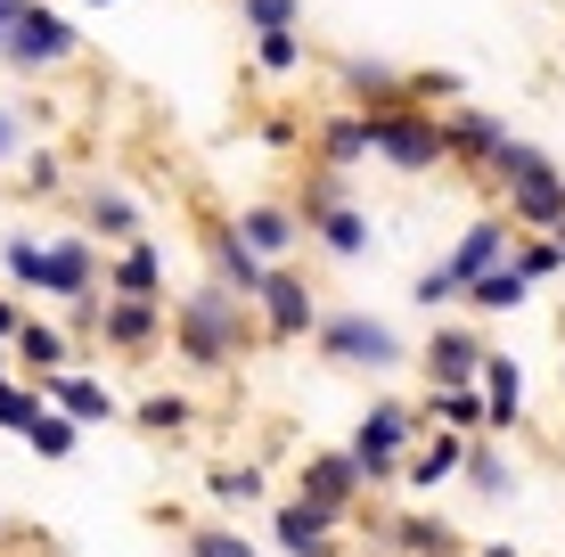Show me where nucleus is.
I'll return each mask as SVG.
<instances>
[{"mask_svg":"<svg viewBox=\"0 0 565 557\" xmlns=\"http://www.w3.org/2000/svg\"><path fill=\"white\" fill-rule=\"evenodd\" d=\"M255 336H263L255 303H246V296H230L222 279L189 287V296L172 303V353H181L198 377H222V369H230V361H238Z\"/></svg>","mask_w":565,"mask_h":557,"instance_id":"obj_1","label":"nucleus"},{"mask_svg":"<svg viewBox=\"0 0 565 557\" xmlns=\"http://www.w3.org/2000/svg\"><path fill=\"white\" fill-rule=\"evenodd\" d=\"M483 181L500 189V214H509L516 229H533V238H557L565 229V172H557V157L541 140H500V157L483 164Z\"/></svg>","mask_w":565,"mask_h":557,"instance_id":"obj_2","label":"nucleus"},{"mask_svg":"<svg viewBox=\"0 0 565 557\" xmlns=\"http://www.w3.org/2000/svg\"><path fill=\"white\" fill-rule=\"evenodd\" d=\"M361 459V475H369V492L377 484H402V468H411V451H418V410L402 394H377L361 410V427H353V443H344Z\"/></svg>","mask_w":565,"mask_h":557,"instance_id":"obj_3","label":"nucleus"},{"mask_svg":"<svg viewBox=\"0 0 565 557\" xmlns=\"http://www.w3.org/2000/svg\"><path fill=\"white\" fill-rule=\"evenodd\" d=\"M311 353L328 361V369H369V377H394L402 361H411V344L385 329L377 312H328L320 336H311Z\"/></svg>","mask_w":565,"mask_h":557,"instance_id":"obj_4","label":"nucleus"},{"mask_svg":"<svg viewBox=\"0 0 565 557\" xmlns=\"http://www.w3.org/2000/svg\"><path fill=\"white\" fill-rule=\"evenodd\" d=\"M369 131H377V164L411 172V181L451 164V124L435 107H385V115H369Z\"/></svg>","mask_w":565,"mask_h":557,"instance_id":"obj_5","label":"nucleus"},{"mask_svg":"<svg viewBox=\"0 0 565 557\" xmlns=\"http://www.w3.org/2000/svg\"><path fill=\"white\" fill-rule=\"evenodd\" d=\"M255 320H263V344H311L320 336V296H311V279L296 263H270V287L255 296Z\"/></svg>","mask_w":565,"mask_h":557,"instance_id":"obj_6","label":"nucleus"},{"mask_svg":"<svg viewBox=\"0 0 565 557\" xmlns=\"http://www.w3.org/2000/svg\"><path fill=\"white\" fill-rule=\"evenodd\" d=\"M74 50H83L74 17H66V9H50V0H33V9L9 25V57H0V66H17V74H50V66H66Z\"/></svg>","mask_w":565,"mask_h":557,"instance_id":"obj_7","label":"nucleus"},{"mask_svg":"<svg viewBox=\"0 0 565 557\" xmlns=\"http://www.w3.org/2000/svg\"><path fill=\"white\" fill-rule=\"evenodd\" d=\"M99 336H107V353L148 361L156 344H172V303H156V296H99Z\"/></svg>","mask_w":565,"mask_h":557,"instance_id":"obj_8","label":"nucleus"},{"mask_svg":"<svg viewBox=\"0 0 565 557\" xmlns=\"http://www.w3.org/2000/svg\"><path fill=\"white\" fill-rule=\"evenodd\" d=\"M337 90H344V107H361V115H385V107H411V66H394V57H337Z\"/></svg>","mask_w":565,"mask_h":557,"instance_id":"obj_9","label":"nucleus"},{"mask_svg":"<svg viewBox=\"0 0 565 557\" xmlns=\"http://www.w3.org/2000/svg\"><path fill=\"white\" fill-rule=\"evenodd\" d=\"M361 492H369V475H361V459H353V451H311L303 468H296V501L328 508V516H353V508H361Z\"/></svg>","mask_w":565,"mask_h":557,"instance_id":"obj_10","label":"nucleus"},{"mask_svg":"<svg viewBox=\"0 0 565 557\" xmlns=\"http://www.w3.org/2000/svg\"><path fill=\"white\" fill-rule=\"evenodd\" d=\"M483 361H492V344H483L476 329H435L418 344L426 386H483Z\"/></svg>","mask_w":565,"mask_h":557,"instance_id":"obj_11","label":"nucleus"},{"mask_svg":"<svg viewBox=\"0 0 565 557\" xmlns=\"http://www.w3.org/2000/svg\"><path fill=\"white\" fill-rule=\"evenodd\" d=\"M311 164H328V172H353L377 157V131H369V115L361 107H337V115H320L311 124V148H303Z\"/></svg>","mask_w":565,"mask_h":557,"instance_id":"obj_12","label":"nucleus"},{"mask_svg":"<svg viewBox=\"0 0 565 557\" xmlns=\"http://www.w3.org/2000/svg\"><path fill=\"white\" fill-rule=\"evenodd\" d=\"M205 263H213L205 279H222L230 296H246V303H255L263 287H270V263L238 238V222H213V229H205Z\"/></svg>","mask_w":565,"mask_h":557,"instance_id":"obj_13","label":"nucleus"},{"mask_svg":"<svg viewBox=\"0 0 565 557\" xmlns=\"http://www.w3.org/2000/svg\"><path fill=\"white\" fill-rule=\"evenodd\" d=\"M230 222H238V238L255 246L263 263H287V255H296V246L311 238V229H303V214H296V205H279V197H255V205H238Z\"/></svg>","mask_w":565,"mask_h":557,"instance_id":"obj_14","label":"nucleus"},{"mask_svg":"<svg viewBox=\"0 0 565 557\" xmlns=\"http://www.w3.org/2000/svg\"><path fill=\"white\" fill-rule=\"evenodd\" d=\"M509 255H516V222H509V214H483V222H467V229H459V246H451L443 263L459 271V287H476L483 271H500Z\"/></svg>","mask_w":565,"mask_h":557,"instance_id":"obj_15","label":"nucleus"},{"mask_svg":"<svg viewBox=\"0 0 565 557\" xmlns=\"http://www.w3.org/2000/svg\"><path fill=\"white\" fill-rule=\"evenodd\" d=\"M42 394H50V410L83 418V427H115V418H124V394H115L107 377H90V369H57V377H42Z\"/></svg>","mask_w":565,"mask_h":557,"instance_id":"obj_16","label":"nucleus"},{"mask_svg":"<svg viewBox=\"0 0 565 557\" xmlns=\"http://www.w3.org/2000/svg\"><path fill=\"white\" fill-rule=\"evenodd\" d=\"M337 525L344 516H328L311 501H279L270 508V542H279L287 557H337Z\"/></svg>","mask_w":565,"mask_h":557,"instance_id":"obj_17","label":"nucleus"},{"mask_svg":"<svg viewBox=\"0 0 565 557\" xmlns=\"http://www.w3.org/2000/svg\"><path fill=\"white\" fill-rule=\"evenodd\" d=\"M83 229L107 246V255H115V246H131V238H148V229H140V197H131L124 181H99L83 197Z\"/></svg>","mask_w":565,"mask_h":557,"instance_id":"obj_18","label":"nucleus"},{"mask_svg":"<svg viewBox=\"0 0 565 557\" xmlns=\"http://www.w3.org/2000/svg\"><path fill=\"white\" fill-rule=\"evenodd\" d=\"M9 361L42 386V377H57V369H74V329H57V320H42L33 312L25 329H17V344H9Z\"/></svg>","mask_w":565,"mask_h":557,"instance_id":"obj_19","label":"nucleus"},{"mask_svg":"<svg viewBox=\"0 0 565 557\" xmlns=\"http://www.w3.org/2000/svg\"><path fill=\"white\" fill-rule=\"evenodd\" d=\"M467 451H476V435H451V427L418 435V451H411V468H402V484H411V492L451 484V475H467Z\"/></svg>","mask_w":565,"mask_h":557,"instance_id":"obj_20","label":"nucleus"},{"mask_svg":"<svg viewBox=\"0 0 565 557\" xmlns=\"http://www.w3.org/2000/svg\"><path fill=\"white\" fill-rule=\"evenodd\" d=\"M107 296H156L164 303V246L156 238H131L107 255Z\"/></svg>","mask_w":565,"mask_h":557,"instance_id":"obj_21","label":"nucleus"},{"mask_svg":"<svg viewBox=\"0 0 565 557\" xmlns=\"http://www.w3.org/2000/svg\"><path fill=\"white\" fill-rule=\"evenodd\" d=\"M385 533V549L394 557H459L467 542L451 525H443V516H426V508H411V516H394V525H377Z\"/></svg>","mask_w":565,"mask_h":557,"instance_id":"obj_22","label":"nucleus"},{"mask_svg":"<svg viewBox=\"0 0 565 557\" xmlns=\"http://www.w3.org/2000/svg\"><path fill=\"white\" fill-rule=\"evenodd\" d=\"M443 124H451V164H476V172L500 157V140H509V124H500V115H483V107H451Z\"/></svg>","mask_w":565,"mask_h":557,"instance_id":"obj_23","label":"nucleus"},{"mask_svg":"<svg viewBox=\"0 0 565 557\" xmlns=\"http://www.w3.org/2000/svg\"><path fill=\"white\" fill-rule=\"evenodd\" d=\"M426 418L451 435H492V401L483 386H426Z\"/></svg>","mask_w":565,"mask_h":557,"instance_id":"obj_24","label":"nucleus"},{"mask_svg":"<svg viewBox=\"0 0 565 557\" xmlns=\"http://www.w3.org/2000/svg\"><path fill=\"white\" fill-rule=\"evenodd\" d=\"M483 401H492V435H516L524 427V369L509 353L483 361Z\"/></svg>","mask_w":565,"mask_h":557,"instance_id":"obj_25","label":"nucleus"},{"mask_svg":"<svg viewBox=\"0 0 565 557\" xmlns=\"http://www.w3.org/2000/svg\"><path fill=\"white\" fill-rule=\"evenodd\" d=\"M131 427H140V435H189V427H198V401H189L181 386H156V394L131 401Z\"/></svg>","mask_w":565,"mask_h":557,"instance_id":"obj_26","label":"nucleus"},{"mask_svg":"<svg viewBox=\"0 0 565 557\" xmlns=\"http://www.w3.org/2000/svg\"><path fill=\"white\" fill-rule=\"evenodd\" d=\"M42 410H50V394L33 377H0V435H33Z\"/></svg>","mask_w":565,"mask_h":557,"instance_id":"obj_27","label":"nucleus"},{"mask_svg":"<svg viewBox=\"0 0 565 557\" xmlns=\"http://www.w3.org/2000/svg\"><path fill=\"white\" fill-rule=\"evenodd\" d=\"M0 271H9V287H33V296H42V271H50V238H33V229L0 238Z\"/></svg>","mask_w":565,"mask_h":557,"instance_id":"obj_28","label":"nucleus"},{"mask_svg":"<svg viewBox=\"0 0 565 557\" xmlns=\"http://www.w3.org/2000/svg\"><path fill=\"white\" fill-rule=\"evenodd\" d=\"M524 296H533V279H524L516 263H500V271H483L476 287H467V312H516Z\"/></svg>","mask_w":565,"mask_h":557,"instance_id":"obj_29","label":"nucleus"},{"mask_svg":"<svg viewBox=\"0 0 565 557\" xmlns=\"http://www.w3.org/2000/svg\"><path fill=\"white\" fill-rule=\"evenodd\" d=\"M83 435H90L83 418H66V410H42V427H33L25 443H33V459H50V468H66V459L83 451Z\"/></svg>","mask_w":565,"mask_h":557,"instance_id":"obj_30","label":"nucleus"},{"mask_svg":"<svg viewBox=\"0 0 565 557\" xmlns=\"http://www.w3.org/2000/svg\"><path fill=\"white\" fill-rule=\"evenodd\" d=\"M467 484H476L483 501H509V492H516V468H509V459H500V451L476 435V451H467Z\"/></svg>","mask_w":565,"mask_h":557,"instance_id":"obj_31","label":"nucleus"},{"mask_svg":"<svg viewBox=\"0 0 565 557\" xmlns=\"http://www.w3.org/2000/svg\"><path fill=\"white\" fill-rule=\"evenodd\" d=\"M467 99V83L451 66H411V107H435V115H451Z\"/></svg>","mask_w":565,"mask_h":557,"instance_id":"obj_32","label":"nucleus"},{"mask_svg":"<svg viewBox=\"0 0 565 557\" xmlns=\"http://www.w3.org/2000/svg\"><path fill=\"white\" fill-rule=\"evenodd\" d=\"M205 492L222 508H246V501H263V468H246V459L230 468V459H222V468H205Z\"/></svg>","mask_w":565,"mask_h":557,"instance_id":"obj_33","label":"nucleus"},{"mask_svg":"<svg viewBox=\"0 0 565 557\" xmlns=\"http://www.w3.org/2000/svg\"><path fill=\"white\" fill-rule=\"evenodd\" d=\"M246 33H303V0H238Z\"/></svg>","mask_w":565,"mask_h":557,"instance_id":"obj_34","label":"nucleus"},{"mask_svg":"<svg viewBox=\"0 0 565 557\" xmlns=\"http://www.w3.org/2000/svg\"><path fill=\"white\" fill-rule=\"evenodd\" d=\"M509 263L541 287V279H557V271H565V246H557V238H533V229H516V255H509Z\"/></svg>","mask_w":565,"mask_h":557,"instance_id":"obj_35","label":"nucleus"},{"mask_svg":"<svg viewBox=\"0 0 565 557\" xmlns=\"http://www.w3.org/2000/svg\"><path fill=\"white\" fill-rule=\"evenodd\" d=\"M255 74H303V33H255Z\"/></svg>","mask_w":565,"mask_h":557,"instance_id":"obj_36","label":"nucleus"},{"mask_svg":"<svg viewBox=\"0 0 565 557\" xmlns=\"http://www.w3.org/2000/svg\"><path fill=\"white\" fill-rule=\"evenodd\" d=\"M181 549H189V557H255V542H246L238 525H189Z\"/></svg>","mask_w":565,"mask_h":557,"instance_id":"obj_37","label":"nucleus"},{"mask_svg":"<svg viewBox=\"0 0 565 557\" xmlns=\"http://www.w3.org/2000/svg\"><path fill=\"white\" fill-rule=\"evenodd\" d=\"M25 157H33V115L0 99V172H9V164H25Z\"/></svg>","mask_w":565,"mask_h":557,"instance_id":"obj_38","label":"nucleus"},{"mask_svg":"<svg viewBox=\"0 0 565 557\" xmlns=\"http://www.w3.org/2000/svg\"><path fill=\"white\" fill-rule=\"evenodd\" d=\"M17 181H25L33 197H57V189H66V157H57V148H33V157L17 164Z\"/></svg>","mask_w":565,"mask_h":557,"instance_id":"obj_39","label":"nucleus"},{"mask_svg":"<svg viewBox=\"0 0 565 557\" xmlns=\"http://www.w3.org/2000/svg\"><path fill=\"white\" fill-rule=\"evenodd\" d=\"M411 296L426 303V312H435V303H467V287H459L451 263H435V271H418V279H411Z\"/></svg>","mask_w":565,"mask_h":557,"instance_id":"obj_40","label":"nucleus"},{"mask_svg":"<svg viewBox=\"0 0 565 557\" xmlns=\"http://www.w3.org/2000/svg\"><path fill=\"white\" fill-rule=\"evenodd\" d=\"M263 148H311V131L296 115H263Z\"/></svg>","mask_w":565,"mask_h":557,"instance_id":"obj_41","label":"nucleus"},{"mask_svg":"<svg viewBox=\"0 0 565 557\" xmlns=\"http://www.w3.org/2000/svg\"><path fill=\"white\" fill-rule=\"evenodd\" d=\"M25 320H33L25 303H17V296H0V344H17V329H25Z\"/></svg>","mask_w":565,"mask_h":557,"instance_id":"obj_42","label":"nucleus"},{"mask_svg":"<svg viewBox=\"0 0 565 557\" xmlns=\"http://www.w3.org/2000/svg\"><path fill=\"white\" fill-rule=\"evenodd\" d=\"M33 9V0H0V25H17V17H25Z\"/></svg>","mask_w":565,"mask_h":557,"instance_id":"obj_43","label":"nucleus"},{"mask_svg":"<svg viewBox=\"0 0 565 557\" xmlns=\"http://www.w3.org/2000/svg\"><path fill=\"white\" fill-rule=\"evenodd\" d=\"M476 557H516V549H509V542H483V549H476Z\"/></svg>","mask_w":565,"mask_h":557,"instance_id":"obj_44","label":"nucleus"},{"mask_svg":"<svg viewBox=\"0 0 565 557\" xmlns=\"http://www.w3.org/2000/svg\"><path fill=\"white\" fill-rule=\"evenodd\" d=\"M0 377H9V344H0Z\"/></svg>","mask_w":565,"mask_h":557,"instance_id":"obj_45","label":"nucleus"},{"mask_svg":"<svg viewBox=\"0 0 565 557\" xmlns=\"http://www.w3.org/2000/svg\"><path fill=\"white\" fill-rule=\"evenodd\" d=\"M83 9H115V0H83Z\"/></svg>","mask_w":565,"mask_h":557,"instance_id":"obj_46","label":"nucleus"},{"mask_svg":"<svg viewBox=\"0 0 565 557\" xmlns=\"http://www.w3.org/2000/svg\"><path fill=\"white\" fill-rule=\"evenodd\" d=\"M0 57H9V25H0Z\"/></svg>","mask_w":565,"mask_h":557,"instance_id":"obj_47","label":"nucleus"},{"mask_svg":"<svg viewBox=\"0 0 565 557\" xmlns=\"http://www.w3.org/2000/svg\"><path fill=\"white\" fill-rule=\"evenodd\" d=\"M0 542H9V525H0Z\"/></svg>","mask_w":565,"mask_h":557,"instance_id":"obj_48","label":"nucleus"},{"mask_svg":"<svg viewBox=\"0 0 565 557\" xmlns=\"http://www.w3.org/2000/svg\"><path fill=\"white\" fill-rule=\"evenodd\" d=\"M557 246H565V229H557Z\"/></svg>","mask_w":565,"mask_h":557,"instance_id":"obj_49","label":"nucleus"}]
</instances>
